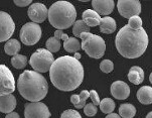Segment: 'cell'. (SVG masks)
<instances>
[{
    "mask_svg": "<svg viewBox=\"0 0 152 118\" xmlns=\"http://www.w3.org/2000/svg\"><path fill=\"white\" fill-rule=\"evenodd\" d=\"M14 4L19 7H25L32 2V0H13Z\"/></svg>",
    "mask_w": 152,
    "mask_h": 118,
    "instance_id": "obj_34",
    "label": "cell"
},
{
    "mask_svg": "<svg viewBox=\"0 0 152 118\" xmlns=\"http://www.w3.org/2000/svg\"><path fill=\"white\" fill-rule=\"evenodd\" d=\"M64 48L68 53H77L79 50H81L82 45L76 37H69L68 40L64 42Z\"/></svg>",
    "mask_w": 152,
    "mask_h": 118,
    "instance_id": "obj_21",
    "label": "cell"
},
{
    "mask_svg": "<svg viewBox=\"0 0 152 118\" xmlns=\"http://www.w3.org/2000/svg\"><path fill=\"white\" fill-rule=\"evenodd\" d=\"M149 38L145 29H132L129 25L118 32L115 38L116 48L121 56L127 59L139 58L145 53L148 47Z\"/></svg>",
    "mask_w": 152,
    "mask_h": 118,
    "instance_id": "obj_2",
    "label": "cell"
},
{
    "mask_svg": "<svg viewBox=\"0 0 152 118\" xmlns=\"http://www.w3.org/2000/svg\"><path fill=\"white\" fill-rule=\"evenodd\" d=\"M137 99L140 103L148 105L152 103V88L149 86H143L137 91Z\"/></svg>",
    "mask_w": 152,
    "mask_h": 118,
    "instance_id": "obj_19",
    "label": "cell"
},
{
    "mask_svg": "<svg viewBox=\"0 0 152 118\" xmlns=\"http://www.w3.org/2000/svg\"><path fill=\"white\" fill-rule=\"evenodd\" d=\"M45 45H46V50H48L51 53H56L61 48V40H58L56 37H50L46 40Z\"/></svg>",
    "mask_w": 152,
    "mask_h": 118,
    "instance_id": "obj_26",
    "label": "cell"
},
{
    "mask_svg": "<svg viewBox=\"0 0 152 118\" xmlns=\"http://www.w3.org/2000/svg\"><path fill=\"white\" fill-rule=\"evenodd\" d=\"M149 81H150V83L152 84V73L150 74V76H149Z\"/></svg>",
    "mask_w": 152,
    "mask_h": 118,
    "instance_id": "obj_40",
    "label": "cell"
},
{
    "mask_svg": "<svg viewBox=\"0 0 152 118\" xmlns=\"http://www.w3.org/2000/svg\"><path fill=\"white\" fill-rule=\"evenodd\" d=\"M128 79L134 85H139L144 80V71L140 67H132L128 73Z\"/></svg>",
    "mask_w": 152,
    "mask_h": 118,
    "instance_id": "obj_18",
    "label": "cell"
},
{
    "mask_svg": "<svg viewBox=\"0 0 152 118\" xmlns=\"http://www.w3.org/2000/svg\"><path fill=\"white\" fill-rule=\"evenodd\" d=\"M15 90V80L12 72L5 65H0V96L11 94Z\"/></svg>",
    "mask_w": 152,
    "mask_h": 118,
    "instance_id": "obj_8",
    "label": "cell"
},
{
    "mask_svg": "<svg viewBox=\"0 0 152 118\" xmlns=\"http://www.w3.org/2000/svg\"><path fill=\"white\" fill-rule=\"evenodd\" d=\"M119 114L123 118H133L136 114V108L129 103L122 104L119 108Z\"/></svg>",
    "mask_w": 152,
    "mask_h": 118,
    "instance_id": "obj_22",
    "label": "cell"
},
{
    "mask_svg": "<svg viewBox=\"0 0 152 118\" xmlns=\"http://www.w3.org/2000/svg\"><path fill=\"white\" fill-rule=\"evenodd\" d=\"M84 112L87 116L89 117H93L97 114L98 112V108H97V105H95L94 103H89V104H86L84 107Z\"/></svg>",
    "mask_w": 152,
    "mask_h": 118,
    "instance_id": "obj_28",
    "label": "cell"
},
{
    "mask_svg": "<svg viewBox=\"0 0 152 118\" xmlns=\"http://www.w3.org/2000/svg\"><path fill=\"white\" fill-rule=\"evenodd\" d=\"M75 58L76 59H78V60H80V59H81V55H80V54L77 52V53H75Z\"/></svg>",
    "mask_w": 152,
    "mask_h": 118,
    "instance_id": "obj_38",
    "label": "cell"
},
{
    "mask_svg": "<svg viewBox=\"0 0 152 118\" xmlns=\"http://www.w3.org/2000/svg\"><path fill=\"white\" fill-rule=\"evenodd\" d=\"M83 20L86 22V24L90 27H95L97 25H100L101 22V17L100 14L97 11H95L94 9H87L85 10L82 14Z\"/></svg>",
    "mask_w": 152,
    "mask_h": 118,
    "instance_id": "obj_16",
    "label": "cell"
},
{
    "mask_svg": "<svg viewBox=\"0 0 152 118\" xmlns=\"http://www.w3.org/2000/svg\"><path fill=\"white\" fill-rule=\"evenodd\" d=\"M117 24L114 18L112 17H102L101 22H100V30L102 33H106V34H110L113 33L116 30Z\"/></svg>",
    "mask_w": 152,
    "mask_h": 118,
    "instance_id": "obj_17",
    "label": "cell"
},
{
    "mask_svg": "<svg viewBox=\"0 0 152 118\" xmlns=\"http://www.w3.org/2000/svg\"><path fill=\"white\" fill-rule=\"evenodd\" d=\"M16 107V99L11 94L0 96V112L3 113H10Z\"/></svg>",
    "mask_w": 152,
    "mask_h": 118,
    "instance_id": "obj_15",
    "label": "cell"
},
{
    "mask_svg": "<svg viewBox=\"0 0 152 118\" xmlns=\"http://www.w3.org/2000/svg\"><path fill=\"white\" fill-rule=\"evenodd\" d=\"M79 1H81V2H88V1H90V0H79Z\"/></svg>",
    "mask_w": 152,
    "mask_h": 118,
    "instance_id": "obj_41",
    "label": "cell"
},
{
    "mask_svg": "<svg viewBox=\"0 0 152 118\" xmlns=\"http://www.w3.org/2000/svg\"><path fill=\"white\" fill-rule=\"evenodd\" d=\"M100 69H101V71L104 72V73H110V72H112L114 70V64L110 60H104L100 64Z\"/></svg>",
    "mask_w": 152,
    "mask_h": 118,
    "instance_id": "obj_29",
    "label": "cell"
},
{
    "mask_svg": "<svg viewBox=\"0 0 152 118\" xmlns=\"http://www.w3.org/2000/svg\"><path fill=\"white\" fill-rule=\"evenodd\" d=\"M90 98L92 99V102L94 103L95 105H100V98H99V95L95 90H92V91H90Z\"/></svg>",
    "mask_w": 152,
    "mask_h": 118,
    "instance_id": "obj_32",
    "label": "cell"
},
{
    "mask_svg": "<svg viewBox=\"0 0 152 118\" xmlns=\"http://www.w3.org/2000/svg\"><path fill=\"white\" fill-rule=\"evenodd\" d=\"M48 21L56 29H68L76 22L77 10L72 3L65 0L55 2L48 9Z\"/></svg>",
    "mask_w": 152,
    "mask_h": 118,
    "instance_id": "obj_4",
    "label": "cell"
},
{
    "mask_svg": "<svg viewBox=\"0 0 152 118\" xmlns=\"http://www.w3.org/2000/svg\"><path fill=\"white\" fill-rule=\"evenodd\" d=\"M92 6L100 15H109L115 7L114 0H92Z\"/></svg>",
    "mask_w": 152,
    "mask_h": 118,
    "instance_id": "obj_14",
    "label": "cell"
},
{
    "mask_svg": "<svg viewBox=\"0 0 152 118\" xmlns=\"http://www.w3.org/2000/svg\"><path fill=\"white\" fill-rule=\"evenodd\" d=\"M90 98V92L87 91V90H84V91L81 92V94H80V103L77 105V106H75L77 109H82L85 107V105H86V101L87 99Z\"/></svg>",
    "mask_w": 152,
    "mask_h": 118,
    "instance_id": "obj_30",
    "label": "cell"
},
{
    "mask_svg": "<svg viewBox=\"0 0 152 118\" xmlns=\"http://www.w3.org/2000/svg\"><path fill=\"white\" fill-rule=\"evenodd\" d=\"M90 26H88L86 22L82 20H76V22L73 25V33L76 37H80V35L83 32H89Z\"/></svg>",
    "mask_w": 152,
    "mask_h": 118,
    "instance_id": "obj_23",
    "label": "cell"
},
{
    "mask_svg": "<svg viewBox=\"0 0 152 118\" xmlns=\"http://www.w3.org/2000/svg\"><path fill=\"white\" fill-rule=\"evenodd\" d=\"M20 43L15 38H11V40H8L7 43H5L4 45V51L7 55L9 56H15L18 54V52L20 51Z\"/></svg>",
    "mask_w": 152,
    "mask_h": 118,
    "instance_id": "obj_20",
    "label": "cell"
},
{
    "mask_svg": "<svg viewBox=\"0 0 152 118\" xmlns=\"http://www.w3.org/2000/svg\"><path fill=\"white\" fill-rule=\"evenodd\" d=\"M105 118H121L119 114H116V113H110L108 114Z\"/></svg>",
    "mask_w": 152,
    "mask_h": 118,
    "instance_id": "obj_37",
    "label": "cell"
},
{
    "mask_svg": "<svg viewBox=\"0 0 152 118\" xmlns=\"http://www.w3.org/2000/svg\"><path fill=\"white\" fill-rule=\"evenodd\" d=\"M82 40V48L90 58L100 59L104 56L106 51V43L104 40L97 34L91 32H83L80 35Z\"/></svg>",
    "mask_w": 152,
    "mask_h": 118,
    "instance_id": "obj_5",
    "label": "cell"
},
{
    "mask_svg": "<svg viewBox=\"0 0 152 118\" xmlns=\"http://www.w3.org/2000/svg\"><path fill=\"white\" fill-rule=\"evenodd\" d=\"M100 109L105 114L112 113L115 109V102L111 98H104L100 102Z\"/></svg>",
    "mask_w": 152,
    "mask_h": 118,
    "instance_id": "obj_24",
    "label": "cell"
},
{
    "mask_svg": "<svg viewBox=\"0 0 152 118\" xmlns=\"http://www.w3.org/2000/svg\"><path fill=\"white\" fill-rule=\"evenodd\" d=\"M145 118H152V111L149 112V113L147 114V116H146Z\"/></svg>",
    "mask_w": 152,
    "mask_h": 118,
    "instance_id": "obj_39",
    "label": "cell"
},
{
    "mask_svg": "<svg viewBox=\"0 0 152 118\" xmlns=\"http://www.w3.org/2000/svg\"><path fill=\"white\" fill-rule=\"evenodd\" d=\"M55 37H58V40H63L64 42H65V40H66L69 38L68 34H66V33L64 32L63 30H61V29H56V30Z\"/></svg>",
    "mask_w": 152,
    "mask_h": 118,
    "instance_id": "obj_33",
    "label": "cell"
},
{
    "mask_svg": "<svg viewBox=\"0 0 152 118\" xmlns=\"http://www.w3.org/2000/svg\"><path fill=\"white\" fill-rule=\"evenodd\" d=\"M15 23L12 17L4 11H0V43L10 40L14 33Z\"/></svg>",
    "mask_w": 152,
    "mask_h": 118,
    "instance_id": "obj_11",
    "label": "cell"
},
{
    "mask_svg": "<svg viewBox=\"0 0 152 118\" xmlns=\"http://www.w3.org/2000/svg\"><path fill=\"white\" fill-rule=\"evenodd\" d=\"M5 118H20L19 117V114L18 113H16V112H10V113H8L5 116Z\"/></svg>",
    "mask_w": 152,
    "mask_h": 118,
    "instance_id": "obj_36",
    "label": "cell"
},
{
    "mask_svg": "<svg viewBox=\"0 0 152 118\" xmlns=\"http://www.w3.org/2000/svg\"><path fill=\"white\" fill-rule=\"evenodd\" d=\"M128 25L132 29H140L142 27V19L139 17V15H134L129 18Z\"/></svg>",
    "mask_w": 152,
    "mask_h": 118,
    "instance_id": "obj_27",
    "label": "cell"
},
{
    "mask_svg": "<svg viewBox=\"0 0 152 118\" xmlns=\"http://www.w3.org/2000/svg\"><path fill=\"white\" fill-rule=\"evenodd\" d=\"M111 94L118 100L127 99L130 95V88L125 82L116 81L111 85Z\"/></svg>",
    "mask_w": 152,
    "mask_h": 118,
    "instance_id": "obj_13",
    "label": "cell"
},
{
    "mask_svg": "<svg viewBox=\"0 0 152 118\" xmlns=\"http://www.w3.org/2000/svg\"><path fill=\"white\" fill-rule=\"evenodd\" d=\"M117 8L123 17L129 19L141 12V3L139 0H118Z\"/></svg>",
    "mask_w": 152,
    "mask_h": 118,
    "instance_id": "obj_10",
    "label": "cell"
},
{
    "mask_svg": "<svg viewBox=\"0 0 152 118\" xmlns=\"http://www.w3.org/2000/svg\"><path fill=\"white\" fill-rule=\"evenodd\" d=\"M17 89L24 99L30 102H38L48 94V84L39 72L26 70L19 76Z\"/></svg>",
    "mask_w": 152,
    "mask_h": 118,
    "instance_id": "obj_3",
    "label": "cell"
},
{
    "mask_svg": "<svg viewBox=\"0 0 152 118\" xmlns=\"http://www.w3.org/2000/svg\"><path fill=\"white\" fill-rule=\"evenodd\" d=\"M19 35L20 40L25 45H33L42 37V29L37 22H27L21 27Z\"/></svg>",
    "mask_w": 152,
    "mask_h": 118,
    "instance_id": "obj_7",
    "label": "cell"
},
{
    "mask_svg": "<svg viewBox=\"0 0 152 118\" xmlns=\"http://www.w3.org/2000/svg\"><path fill=\"white\" fill-rule=\"evenodd\" d=\"M28 17L37 23H42L48 18V9L42 3H33L29 6L27 11Z\"/></svg>",
    "mask_w": 152,
    "mask_h": 118,
    "instance_id": "obj_12",
    "label": "cell"
},
{
    "mask_svg": "<svg viewBox=\"0 0 152 118\" xmlns=\"http://www.w3.org/2000/svg\"><path fill=\"white\" fill-rule=\"evenodd\" d=\"M25 118H50V112L48 106L42 102H30L25 104L24 108Z\"/></svg>",
    "mask_w": 152,
    "mask_h": 118,
    "instance_id": "obj_9",
    "label": "cell"
},
{
    "mask_svg": "<svg viewBox=\"0 0 152 118\" xmlns=\"http://www.w3.org/2000/svg\"><path fill=\"white\" fill-rule=\"evenodd\" d=\"M53 62L55 59H53V53L45 48H38L31 55L29 64L34 71L45 73L50 70Z\"/></svg>",
    "mask_w": 152,
    "mask_h": 118,
    "instance_id": "obj_6",
    "label": "cell"
},
{
    "mask_svg": "<svg viewBox=\"0 0 152 118\" xmlns=\"http://www.w3.org/2000/svg\"><path fill=\"white\" fill-rule=\"evenodd\" d=\"M71 102L73 103L75 106H77L80 103V95H72L71 96Z\"/></svg>",
    "mask_w": 152,
    "mask_h": 118,
    "instance_id": "obj_35",
    "label": "cell"
},
{
    "mask_svg": "<svg viewBox=\"0 0 152 118\" xmlns=\"http://www.w3.org/2000/svg\"><path fill=\"white\" fill-rule=\"evenodd\" d=\"M84 67L78 59L71 56L58 58L50 70V78L53 85L65 92L78 88L84 80Z\"/></svg>",
    "mask_w": 152,
    "mask_h": 118,
    "instance_id": "obj_1",
    "label": "cell"
},
{
    "mask_svg": "<svg viewBox=\"0 0 152 118\" xmlns=\"http://www.w3.org/2000/svg\"><path fill=\"white\" fill-rule=\"evenodd\" d=\"M61 118H82L81 114L74 109H68L63 112Z\"/></svg>",
    "mask_w": 152,
    "mask_h": 118,
    "instance_id": "obj_31",
    "label": "cell"
},
{
    "mask_svg": "<svg viewBox=\"0 0 152 118\" xmlns=\"http://www.w3.org/2000/svg\"><path fill=\"white\" fill-rule=\"evenodd\" d=\"M27 64V58L23 55H15L11 59V65L15 69H23Z\"/></svg>",
    "mask_w": 152,
    "mask_h": 118,
    "instance_id": "obj_25",
    "label": "cell"
}]
</instances>
